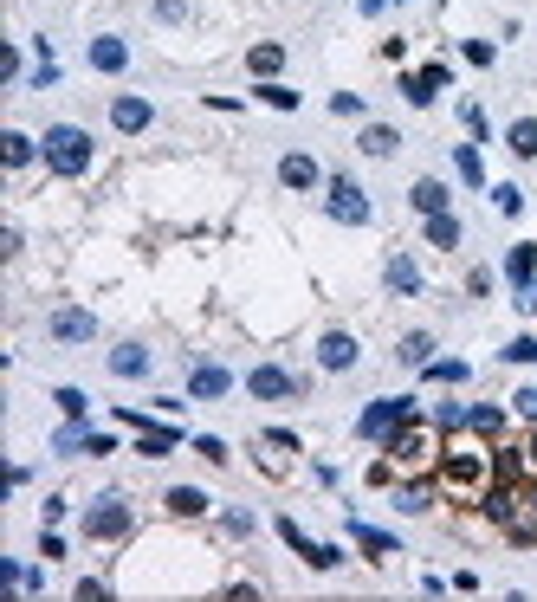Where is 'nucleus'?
<instances>
[{"mask_svg":"<svg viewBox=\"0 0 537 602\" xmlns=\"http://www.w3.org/2000/svg\"><path fill=\"white\" fill-rule=\"evenodd\" d=\"M486 486H499V447L473 428H453L447 434V454H440V492L460 505H479Z\"/></svg>","mask_w":537,"mask_h":602,"instance_id":"nucleus-1","label":"nucleus"},{"mask_svg":"<svg viewBox=\"0 0 537 602\" xmlns=\"http://www.w3.org/2000/svg\"><path fill=\"white\" fill-rule=\"evenodd\" d=\"M440 454H447V428L440 421H408V428L389 434V460L402 473H440Z\"/></svg>","mask_w":537,"mask_h":602,"instance_id":"nucleus-2","label":"nucleus"},{"mask_svg":"<svg viewBox=\"0 0 537 602\" xmlns=\"http://www.w3.org/2000/svg\"><path fill=\"white\" fill-rule=\"evenodd\" d=\"M39 156L52 162V175H72V182H78V175L91 169V156H98V149H91V136L78 130V123H52V130L39 136Z\"/></svg>","mask_w":537,"mask_h":602,"instance_id":"nucleus-3","label":"nucleus"},{"mask_svg":"<svg viewBox=\"0 0 537 602\" xmlns=\"http://www.w3.org/2000/svg\"><path fill=\"white\" fill-rule=\"evenodd\" d=\"M421 408L408 402V395H382V402H369L363 415H356V441H389L395 428H408Z\"/></svg>","mask_w":537,"mask_h":602,"instance_id":"nucleus-4","label":"nucleus"},{"mask_svg":"<svg viewBox=\"0 0 537 602\" xmlns=\"http://www.w3.org/2000/svg\"><path fill=\"white\" fill-rule=\"evenodd\" d=\"M130 525H136V518H130V505H123L117 492H98V499L85 505V538H91V544H117V538H130Z\"/></svg>","mask_w":537,"mask_h":602,"instance_id":"nucleus-5","label":"nucleus"},{"mask_svg":"<svg viewBox=\"0 0 537 602\" xmlns=\"http://www.w3.org/2000/svg\"><path fill=\"white\" fill-rule=\"evenodd\" d=\"M324 214H330V221H343V227H369V214H376V208H369V195L350 182V175H330V182H324Z\"/></svg>","mask_w":537,"mask_h":602,"instance_id":"nucleus-6","label":"nucleus"},{"mask_svg":"<svg viewBox=\"0 0 537 602\" xmlns=\"http://www.w3.org/2000/svg\"><path fill=\"white\" fill-rule=\"evenodd\" d=\"M272 525H279V538L292 544V551L305 557L311 570H337V564H343V551H337V544H318V538H311L305 525H298V518H272Z\"/></svg>","mask_w":537,"mask_h":602,"instance_id":"nucleus-7","label":"nucleus"},{"mask_svg":"<svg viewBox=\"0 0 537 602\" xmlns=\"http://www.w3.org/2000/svg\"><path fill=\"white\" fill-rule=\"evenodd\" d=\"M356 363H363V344H356L350 331H324L318 337V369H330V376H350Z\"/></svg>","mask_w":537,"mask_h":602,"instance_id":"nucleus-8","label":"nucleus"},{"mask_svg":"<svg viewBox=\"0 0 537 602\" xmlns=\"http://www.w3.org/2000/svg\"><path fill=\"white\" fill-rule=\"evenodd\" d=\"M253 460H259V473H266V480H285V467H292V460H298V441H292V434H259V441H253Z\"/></svg>","mask_w":537,"mask_h":602,"instance_id":"nucleus-9","label":"nucleus"},{"mask_svg":"<svg viewBox=\"0 0 537 602\" xmlns=\"http://www.w3.org/2000/svg\"><path fill=\"white\" fill-rule=\"evenodd\" d=\"M46 331H52V344H91V337H98V318L78 311V305H65V311L46 318Z\"/></svg>","mask_w":537,"mask_h":602,"instance_id":"nucleus-10","label":"nucleus"},{"mask_svg":"<svg viewBox=\"0 0 537 602\" xmlns=\"http://www.w3.org/2000/svg\"><path fill=\"white\" fill-rule=\"evenodd\" d=\"M279 182L292 188V195H305V188H318V182H324L318 156H311V149H285V156H279Z\"/></svg>","mask_w":537,"mask_h":602,"instance_id":"nucleus-11","label":"nucleus"},{"mask_svg":"<svg viewBox=\"0 0 537 602\" xmlns=\"http://www.w3.org/2000/svg\"><path fill=\"white\" fill-rule=\"evenodd\" d=\"M505 285H512L518 298H531V285H537V246L531 240H518L512 253H505Z\"/></svg>","mask_w":537,"mask_h":602,"instance_id":"nucleus-12","label":"nucleus"},{"mask_svg":"<svg viewBox=\"0 0 537 602\" xmlns=\"http://www.w3.org/2000/svg\"><path fill=\"white\" fill-rule=\"evenodd\" d=\"M246 389H253L259 402H285V395H298V382L285 376L279 363H253V376H246Z\"/></svg>","mask_w":537,"mask_h":602,"instance_id":"nucleus-13","label":"nucleus"},{"mask_svg":"<svg viewBox=\"0 0 537 602\" xmlns=\"http://www.w3.org/2000/svg\"><path fill=\"white\" fill-rule=\"evenodd\" d=\"M382 285H389L395 298H415V292H421V285H428V279H421L415 253H389V266H382Z\"/></svg>","mask_w":537,"mask_h":602,"instance_id":"nucleus-14","label":"nucleus"},{"mask_svg":"<svg viewBox=\"0 0 537 602\" xmlns=\"http://www.w3.org/2000/svg\"><path fill=\"white\" fill-rule=\"evenodd\" d=\"M447 65H428V72H402V98L408 104H415V111H428V98H434V91H447Z\"/></svg>","mask_w":537,"mask_h":602,"instance_id":"nucleus-15","label":"nucleus"},{"mask_svg":"<svg viewBox=\"0 0 537 602\" xmlns=\"http://www.w3.org/2000/svg\"><path fill=\"white\" fill-rule=\"evenodd\" d=\"M110 123H117L123 136H143L149 123H156V104H149V98H117V104H110Z\"/></svg>","mask_w":537,"mask_h":602,"instance_id":"nucleus-16","label":"nucleus"},{"mask_svg":"<svg viewBox=\"0 0 537 602\" xmlns=\"http://www.w3.org/2000/svg\"><path fill=\"white\" fill-rule=\"evenodd\" d=\"M227 389H233V376L220 363H195V369H188V395H201V402H220Z\"/></svg>","mask_w":537,"mask_h":602,"instance_id":"nucleus-17","label":"nucleus"},{"mask_svg":"<svg viewBox=\"0 0 537 602\" xmlns=\"http://www.w3.org/2000/svg\"><path fill=\"white\" fill-rule=\"evenodd\" d=\"M343 525H350V538L363 544V557H376V564H382V557H395V551H402V544H395L389 531H376L369 518H343Z\"/></svg>","mask_w":537,"mask_h":602,"instance_id":"nucleus-18","label":"nucleus"},{"mask_svg":"<svg viewBox=\"0 0 537 602\" xmlns=\"http://www.w3.org/2000/svg\"><path fill=\"white\" fill-rule=\"evenodd\" d=\"M110 376L143 382L149 376V344H117V350H110Z\"/></svg>","mask_w":537,"mask_h":602,"instance_id":"nucleus-19","label":"nucleus"},{"mask_svg":"<svg viewBox=\"0 0 537 602\" xmlns=\"http://www.w3.org/2000/svg\"><path fill=\"white\" fill-rule=\"evenodd\" d=\"M408 208L428 221V214H447V182H434V175H421L415 188H408Z\"/></svg>","mask_w":537,"mask_h":602,"instance_id":"nucleus-20","label":"nucleus"},{"mask_svg":"<svg viewBox=\"0 0 537 602\" xmlns=\"http://www.w3.org/2000/svg\"><path fill=\"white\" fill-rule=\"evenodd\" d=\"M130 65V46H123L117 33H98L91 39V72H123Z\"/></svg>","mask_w":537,"mask_h":602,"instance_id":"nucleus-21","label":"nucleus"},{"mask_svg":"<svg viewBox=\"0 0 537 602\" xmlns=\"http://www.w3.org/2000/svg\"><path fill=\"white\" fill-rule=\"evenodd\" d=\"M453 175H460L466 188H486V156H479V143L466 136L460 149H453Z\"/></svg>","mask_w":537,"mask_h":602,"instance_id":"nucleus-22","label":"nucleus"},{"mask_svg":"<svg viewBox=\"0 0 537 602\" xmlns=\"http://www.w3.org/2000/svg\"><path fill=\"white\" fill-rule=\"evenodd\" d=\"M356 149H363V156H395V149H402V130H395V123H363V143H356Z\"/></svg>","mask_w":537,"mask_h":602,"instance_id":"nucleus-23","label":"nucleus"},{"mask_svg":"<svg viewBox=\"0 0 537 602\" xmlns=\"http://www.w3.org/2000/svg\"><path fill=\"white\" fill-rule=\"evenodd\" d=\"M505 143H512L518 162H537V117H512L505 123Z\"/></svg>","mask_w":537,"mask_h":602,"instance_id":"nucleus-24","label":"nucleus"},{"mask_svg":"<svg viewBox=\"0 0 537 602\" xmlns=\"http://www.w3.org/2000/svg\"><path fill=\"white\" fill-rule=\"evenodd\" d=\"M246 72H253V78H279L285 72V46H279V39L253 46V52H246Z\"/></svg>","mask_w":537,"mask_h":602,"instance_id":"nucleus-25","label":"nucleus"},{"mask_svg":"<svg viewBox=\"0 0 537 602\" xmlns=\"http://www.w3.org/2000/svg\"><path fill=\"white\" fill-rule=\"evenodd\" d=\"M466 428L486 434V441H499V434H505V408L499 402H473V408H466Z\"/></svg>","mask_w":537,"mask_h":602,"instance_id":"nucleus-26","label":"nucleus"},{"mask_svg":"<svg viewBox=\"0 0 537 602\" xmlns=\"http://www.w3.org/2000/svg\"><path fill=\"white\" fill-rule=\"evenodd\" d=\"M162 505H169L175 518H208V492H201V486H169V499H162Z\"/></svg>","mask_w":537,"mask_h":602,"instance_id":"nucleus-27","label":"nucleus"},{"mask_svg":"<svg viewBox=\"0 0 537 602\" xmlns=\"http://www.w3.org/2000/svg\"><path fill=\"white\" fill-rule=\"evenodd\" d=\"M421 227H428V246H434V253H453V246H460V221H453V214H428Z\"/></svg>","mask_w":537,"mask_h":602,"instance_id":"nucleus-28","label":"nucleus"},{"mask_svg":"<svg viewBox=\"0 0 537 602\" xmlns=\"http://www.w3.org/2000/svg\"><path fill=\"white\" fill-rule=\"evenodd\" d=\"M434 505V486H421V480H408V486H395V512L402 518H415V512H428Z\"/></svg>","mask_w":537,"mask_h":602,"instance_id":"nucleus-29","label":"nucleus"},{"mask_svg":"<svg viewBox=\"0 0 537 602\" xmlns=\"http://www.w3.org/2000/svg\"><path fill=\"white\" fill-rule=\"evenodd\" d=\"M395 357H402L408 369H428V357H434V337H428V331H408L402 344H395Z\"/></svg>","mask_w":537,"mask_h":602,"instance_id":"nucleus-30","label":"nucleus"},{"mask_svg":"<svg viewBox=\"0 0 537 602\" xmlns=\"http://www.w3.org/2000/svg\"><path fill=\"white\" fill-rule=\"evenodd\" d=\"M39 156V143L33 136H20V130H7V143H0V162H7V169H26V162Z\"/></svg>","mask_w":537,"mask_h":602,"instance_id":"nucleus-31","label":"nucleus"},{"mask_svg":"<svg viewBox=\"0 0 537 602\" xmlns=\"http://www.w3.org/2000/svg\"><path fill=\"white\" fill-rule=\"evenodd\" d=\"M175 441H182V434H175V428H143V441H136V454H143V460H162V454H175Z\"/></svg>","mask_w":537,"mask_h":602,"instance_id":"nucleus-32","label":"nucleus"},{"mask_svg":"<svg viewBox=\"0 0 537 602\" xmlns=\"http://www.w3.org/2000/svg\"><path fill=\"white\" fill-rule=\"evenodd\" d=\"M91 447V434H85V421H65L59 434H52V454H85Z\"/></svg>","mask_w":537,"mask_h":602,"instance_id":"nucleus-33","label":"nucleus"},{"mask_svg":"<svg viewBox=\"0 0 537 602\" xmlns=\"http://www.w3.org/2000/svg\"><path fill=\"white\" fill-rule=\"evenodd\" d=\"M492 208H499L505 221H518V214H525V188H518V182H499V188H492Z\"/></svg>","mask_w":537,"mask_h":602,"instance_id":"nucleus-34","label":"nucleus"},{"mask_svg":"<svg viewBox=\"0 0 537 602\" xmlns=\"http://www.w3.org/2000/svg\"><path fill=\"white\" fill-rule=\"evenodd\" d=\"M421 376H428V382H466V376H473V363H460V357H440V363H428V369H421Z\"/></svg>","mask_w":537,"mask_h":602,"instance_id":"nucleus-35","label":"nucleus"},{"mask_svg":"<svg viewBox=\"0 0 537 602\" xmlns=\"http://www.w3.org/2000/svg\"><path fill=\"white\" fill-rule=\"evenodd\" d=\"M220 531H227V538H253V512H246V505H227V512H220Z\"/></svg>","mask_w":537,"mask_h":602,"instance_id":"nucleus-36","label":"nucleus"},{"mask_svg":"<svg viewBox=\"0 0 537 602\" xmlns=\"http://www.w3.org/2000/svg\"><path fill=\"white\" fill-rule=\"evenodd\" d=\"M259 104H272V111H298V91L272 85V78H259Z\"/></svg>","mask_w":537,"mask_h":602,"instance_id":"nucleus-37","label":"nucleus"},{"mask_svg":"<svg viewBox=\"0 0 537 602\" xmlns=\"http://www.w3.org/2000/svg\"><path fill=\"white\" fill-rule=\"evenodd\" d=\"M460 123H466V136H473V143H486V104H460Z\"/></svg>","mask_w":537,"mask_h":602,"instance_id":"nucleus-38","label":"nucleus"},{"mask_svg":"<svg viewBox=\"0 0 537 602\" xmlns=\"http://www.w3.org/2000/svg\"><path fill=\"white\" fill-rule=\"evenodd\" d=\"M460 52H466V65H479V72H486V65L499 59V46H492V39H466Z\"/></svg>","mask_w":537,"mask_h":602,"instance_id":"nucleus-39","label":"nucleus"},{"mask_svg":"<svg viewBox=\"0 0 537 602\" xmlns=\"http://www.w3.org/2000/svg\"><path fill=\"white\" fill-rule=\"evenodd\" d=\"M39 557H46V564H59V557H65V538H59V525H46V531H39Z\"/></svg>","mask_w":537,"mask_h":602,"instance_id":"nucleus-40","label":"nucleus"},{"mask_svg":"<svg viewBox=\"0 0 537 602\" xmlns=\"http://www.w3.org/2000/svg\"><path fill=\"white\" fill-rule=\"evenodd\" d=\"M195 454L214 460V467H227V441H214V434H195Z\"/></svg>","mask_w":537,"mask_h":602,"instance_id":"nucleus-41","label":"nucleus"},{"mask_svg":"<svg viewBox=\"0 0 537 602\" xmlns=\"http://www.w3.org/2000/svg\"><path fill=\"white\" fill-rule=\"evenodd\" d=\"M512 415L525 421V428H537V389H518V402H512Z\"/></svg>","mask_w":537,"mask_h":602,"instance_id":"nucleus-42","label":"nucleus"},{"mask_svg":"<svg viewBox=\"0 0 537 602\" xmlns=\"http://www.w3.org/2000/svg\"><path fill=\"white\" fill-rule=\"evenodd\" d=\"M156 20L162 26H182L188 20V0H156Z\"/></svg>","mask_w":537,"mask_h":602,"instance_id":"nucleus-43","label":"nucleus"},{"mask_svg":"<svg viewBox=\"0 0 537 602\" xmlns=\"http://www.w3.org/2000/svg\"><path fill=\"white\" fill-rule=\"evenodd\" d=\"M434 421L453 434V428H466V408H460V402H440V408H434Z\"/></svg>","mask_w":537,"mask_h":602,"instance_id":"nucleus-44","label":"nucleus"},{"mask_svg":"<svg viewBox=\"0 0 537 602\" xmlns=\"http://www.w3.org/2000/svg\"><path fill=\"white\" fill-rule=\"evenodd\" d=\"M505 363H537V337H518V344H505Z\"/></svg>","mask_w":537,"mask_h":602,"instance_id":"nucleus-45","label":"nucleus"},{"mask_svg":"<svg viewBox=\"0 0 537 602\" xmlns=\"http://www.w3.org/2000/svg\"><path fill=\"white\" fill-rule=\"evenodd\" d=\"M330 111H337V117H363V98H356V91H337V98H330Z\"/></svg>","mask_w":537,"mask_h":602,"instance_id":"nucleus-46","label":"nucleus"},{"mask_svg":"<svg viewBox=\"0 0 537 602\" xmlns=\"http://www.w3.org/2000/svg\"><path fill=\"white\" fill-rule=\"evenodd\" d=\"M59 408H65V421H85V395L78 389H59Z\"/></svg>","mask_w":537,"mask_h":602,"instance_id":"nucleus-47","label":"nucleus"},{"mask_svg":"<svg viewBox=\"0 0 537 602\" xmlns=\"http://www.w3.org/2000/svg\"><path fill=\"white\" fill-rule=\"evenodd\" d=\"M20 590H26V596H39V590H46V570H33V564H20Z\"/></svg>","mask_w":537,"mask_h":602,"instance_id":"nucleus-48","label":"nucleus"},{"mask_svg":"<svg viewBox=\"0 0 537 602\" xmlns=\"http://www.w3.org/2000/svg\"><path fill=\"white\" fill-rule=\"evenodd\" d=\"M0 78H7V85L20 78V52H13V46H0Z\"/></svg>","mask_w":537,"mask_h":602,"instance_id":"nucleus-49","label":"nucleus"},{"mask_svg":"<svg viewBox=\"0 0 537 602\" xmlns=\"http://www.w3.org/2000/svg\"><path fill=\"white\" fill-rule=\"evenodd\" d=\"M363 13H389V7H402V0H356Z\"/></svg>","mask_w":537,"mask_h":602,"instance_id":"nucleus-50","label":"nucleus"},{"mask_svg":"<svg viewBox=\"0 0 537 602\" xmlns=\"http://www.w3.org/2000/svg\"><path fill=\"white\" fill-rule=\"evenodd\" d=\"M525 460H531V467H537V428H531V441H525Z\"/></svg>","mask_w":537,"mask_h":602,"instance_id":"nucleus-51","label":"nucleus"},{"mask_svg":"<svg viewBox=\"0 0 537 602\" xmlns=\"http://www.w3.org/2000/svg\"><path fill=\"white\" fill-rule=\"evenodd\" d=\"M525 505H531V512H537V480H525Z\"/></svg>","mask_w":537,"mask_h":602,"instance_id":"nucleus-52","label":"nucleus"},{"mask_svg":"<svg viewBox=\"0 0 537 602\" xmlns=\"http://www.w3.org/2000/svg\"><path fill=\"white\" fill-rule=\"evenodd\" d=\"M531 311H537V292H531Z\"/></svg>","mask_w":537,"mask_h":602,"instance_id":"nucleus-53","label":"nucleus"}]
</instances>
